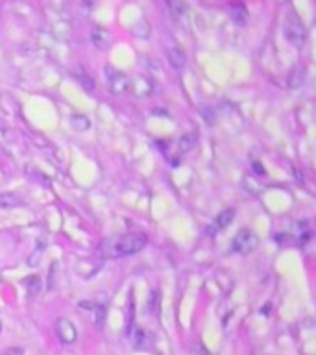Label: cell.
Returning <instances> with one entry per match:
<instances>
[{
    "instance_id": "6da1fadb",
    "label": "cell",
    "mask_w": 316,
    "mask_h": 355,
    "mask_svg": "<svg viewBox=\"0 0 316 355\" xmlns=\"http://www.w3.org/2000/svg\"><path fill=\"white\" fill-rule=\"evenodd\" d=\"M148 239L144 233H126V235L119 237V239H115L111 243V255L115 257H122V255H135V254H139L144 246H146Z\"/></svg>"
},
{
    "instance_id": "7a4b0ae2",
    "label": "cell",
    "mask_w": 316,
    "mask_h": 355,
    "mask_svg": "<svg viewBox=\"0 0 316 355\" xmlns=\"http://www.w3.org/2000/svg\"><path fill=\"white\" fill-rule=\"evenodd\" d=\"M283 35L290 45H294L296 49L303 47V43L307 39V30H305V24L303 21L296 15V11H288L283 19Z\"/></svg>"
},
{
    "instance_id": "3957f363",
    "label": "cell",
    "mask_w": 316,
    "mask_h": 355,
    "mask_svg": "<svg viewBox=\"0 0 316 355\" xmlns=\"http://www.w3.org/2000/svg\"><path fill=\"white\" fill-rule=\"evenodd\" d=\"M104 76H105V84H107V91H109L111 95H115V97H120V95H124L126 91H130V78H128L126 72L115 69L111 65H105Z\"/></svg>"
},
{
    "instance_id": "277c9868",
    "label": "cell",
    "mask_w": 316,
    "mask_h": 355,
    "mask_svg": "<svg viewBox=\"0 0 316 355\" xmlns=\"http://www.w3.org/2000/svg\"><path fill=\"white\" fill-rule=\"evenodd\" d=\"M257 244H259V239L252 230H240L233 239L231 248L233 252H237L240 255H248L257 248Z\"/></svg>"
},
{
    "instance_id": "5b68a950",
    "label": "cell",
    "mask_w": 316,
    "mask_h": 355,
    "mask_svg": "<svg viewBox=\"0 0 316 355\" xmlns=\"http://www.w3.org/2000/svg\"><path fill=\"white\" fill-rule=\"evenodd\" d=\"M56 333L59 337V341L63 344H74L78 339V331L76 326L69 320V318H57L56 320Z\"/></svg>"
},
{
    "instance_id": "8992f818",
    "label": "cell",
    "mask_w": 316,
    "mask_h": 355,
    "mask_svg": "<svg viewBox=\"0 0 316 355\" xmlns=\"http://www.w3.org/2000/svg\"><path fill=\"white\" fill-rule=\"evenodd\" d=\"M91 41L96 49L105 50V49H109V45H111V34H109L107 30L96 26V28L91 30Z\"/></svg>"
},
{
    "instance_id": "52a82bcc",
    "label": "cell",
    "mask_w": 316,
    "mask_h": 355,
    "mask_svg": "<svg viewBox=\"0 0 316 355\" xmlns=\"http://www.w3.org/2000/svg\"><path fill=\"white\" fill-rule=\"evenodd\" d=\"M22 203V200L15 193H0V209H15Z\"/></svg>"
},
{
    "instance_id": "ba28073f",
    "label": "cell",
    "mask_w": 316,
    "mask_h": 355,
    "mask_svg": "<svg viewBox=\"0 0 316 355\" xmlns=\"http://www.w3.org/2000/svg\"><path fill=\"white\" fill-rule=\"evenodd\" d=\"M167 56H169V61L174 69L180 70L185 67V54H183L180 49H170L169 52H167Z\"/></svg>"
},
{
    "instance_id": "9c48e42d",
    "label": "cell",
    "mask_w": 316,
    "mask_h": 355,
    "mask_svg": "<svg viewBox=\"0 0 316 355\" xmlns=\"http://www.w3.org/2000/svg\"><path fill=\"white\" fill-rule=\"evenodd\" d=\"M233 216H235V211L233 209H224L220 215L217 216V228L218 230H222V228H227L229 224H231V220H233Z\"/></svg>"
},
{
    "instance_id": "30bf717a",
    "label": "cell",
    "mask_w": 316,
    "mask_h": 355,
    "mask_svg": "<svg viewBox=\"0 0 316 355\" xmlns=\"http://www.w3.org/2000/svg\"><path fill=\"white\" fill-rule=\"evenodd\" d=\"M70 124H72V128L78 130V132H85V130H89L91 122H89V118H85L84 115H74V117L70 118Z\"/></svg>"
},
{
    "instance_id": "8fae6325",
    "label": "cell",
    "mask_w": 316,
    "mask_h": 355,
    "mask_svg": "<svg viewBox=\"0 0 316 355\" xmlns=\"http://www.w3.org/2000/svg\"><path fill=\"white\" fill-rule=\"evenodd\" d=\"M24 285L28 287V294H30V296H37V294H39V291H41V279L37 278V276H32V278H26Z\"/></svg>"
},
{
    "instance_id": "7c38bea8",
    "label": "cell",
    "mask_w": 316,
    "mask_h": 355,
    "mask_svg": "<svg viewBox=\"0 0 316 355\" xmlns=\"http://www.w3.org/2000/svg\"><path fill=\"white\" fill-rule=\"evenodd\" d=\"M194 145H196V137H194L192 133H187V135H183L181 139H180V150H181V152L192 150Z\"/></svg>"
},
{
    "instance_id": "4fadbf2b",
    "label": "cell",
    "mask_w": 316,
    "mask_h": 355,
    "mask_svg": "<svg viewBox=\"0 0 316 355\" xmlns=\"http://www.w3.org/2000/svg\"><path fill=\"white\" fill-rule=\"evenodd\" d=\"M169 4H170L172 13H174L176 17H183V15L187 13V6L183 4L181 0H169Z\"/></svg>"
},
{
    "instance_id": "5bb4252c",
    "label": "cell",
    "mask_w": 316,
    "mask_h": 355,
    "mask_svg": "<svg viewBox=\"0 0 316 355\" xmlns=\"http://www.w3.org/2000/svg\"><path fill=\"white\" fill-rule=\"evenodd\" d=\"M128 335H130V339H132V341H134V344H135V346H139L140 342L144 341V331H142V329H140L139 326L132 327V329H130V331H128Z\"/></svg>"
},
{
    "instance_id": "9a60e30c",
    "label": "cell",
    "mask_w": 316,
    "mask_h": 355,
    "mask_svg": "<svg viewBox=\"0 0 316 355\" xmlns=\"http://www.w3.org/2000/svg\"><path fill=\"white\" fill-rule=\"evenodd\" d=\"M231 11L235 13V15H233V17H235V21H237V22H246V9L240 6V4H235V6H231Z\"/></svg>"
},
{
    "instance_id": "2e32d148",
    "label": "cell",
    "mask_w": 316,
    "mask_h": 355,
    "mask_svg": "<svg viewBox=\"0 0 316 355\" xmlns=\"http://www.w3.org/2000/svg\"><path fill=\"white\" fill-rule=\"evenodd\" d=\"M78 80H80V84L84 85V89L87 91V93H91L92 89H94V82H92L91 78L87 76V74H82V76H78Z\"/></svg>"
},
{
    "instance_id": "e0dca14e",
    "label": "cell",
    "mask_w": 316,
    "mask_h": 355,
    "mask_svg": "<svg viewBox=\"0 0 316 355\" xmlns=\"http://www.w3.org/2000/svg\"><path fill=\"white\" fill-rule=\"evenodd\" d=\"M22 354H24V350L22 348H7L4 355H22Z\"/></svg>"
},
{
    "instance_id": "ac0fdd59",
    "label": "cell",
    "mask_w": 316,
    "mask_h": 355,
    "mask_svg": "<svg viewBox=\"0 0 316 355\" xmlns=\"http://www.w3.org/2000/svg\"><path fill=\"white\" fill-rule=\"evenodd\" d=\"M253 168H255V170H257L259 174H265V170H263V167H261V165H259V163H257V161L253 163Z\"/></svg>"
},
{
    "instance_id": "d6986e66",
    "label": "cell",
    "mask_w": 316,
    "mask_h": 355,
    "mask_svg": "<svg viewBox=\"0 0 316 355\" xmlns=\"http://www.w3.org/2000/svg\"><path fill=\"white\" fill-rule=\"evenodd\" d=\"M0 331H2V322H0Z\"/></svg>"
}]
</instances>
